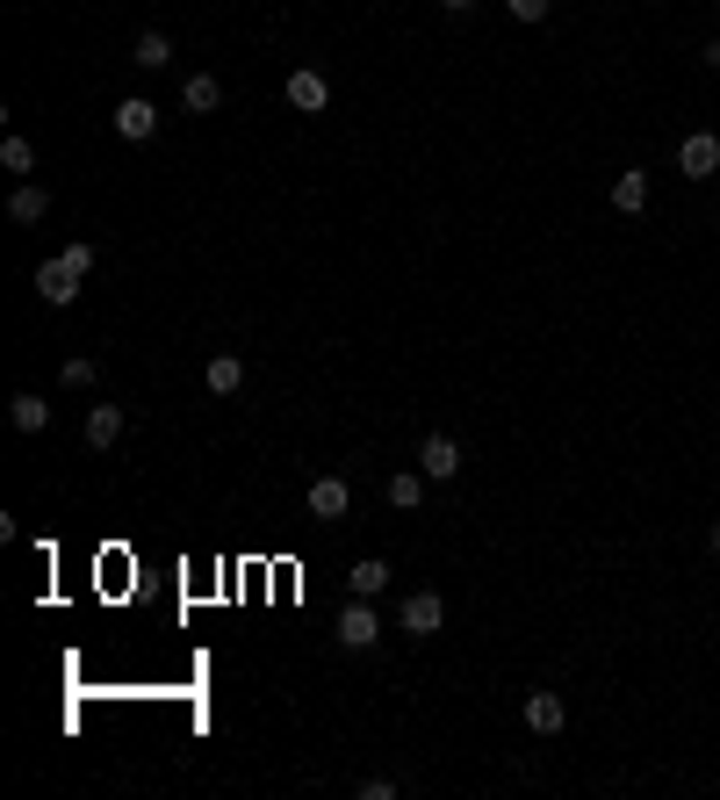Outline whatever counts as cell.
I'll use <instances>...</instances> for the list:
<instances>
[{
    "instance_id": "1",
    "label": "cell",
    "mask_w": 720,
    "mask_h": 800,
    "mask_svg": "<svg viewBox=\"0 0 720 800\" xmlns=\"http://www.w3.org/2000/svg\"><path fill=\"white\" fill-rule=\"evenodd\" d=\"M80 267H72L66 260V253H51V260H44V267H36V297H44V303H51V311H66V303L72 297H80Z\"/></svg>"
},
{
    "instance_id": "2",
    "label": "cell",
    "mask_w": 720,
    "mask_h": 800,
    "mask_svg": "<svg viewBox=\"0 0 720 800\" xmlns=\"http://www.w3.org/2000/svg\"><path fill=\"white\" fill-rule=\"evenodd\" d=\"M382 642V613L375 599H353V606L339 613V649H375Z\"/></svg>"
},
{
    "instance_id": "3",
    "label": "cell",
    "mask_w": 720,
    "mask_h": 800,
    "mask_svg": "<svg viewBox=\"0 0 720 800\" xmlns=\"http://www.w3.org/2000/svg\"><path fill=\"white\" fill-rule=\"evenodd\" d=\"M677 174L685 181H713L720 174V138L713 130H692V138L677 144Z\"/></svg>"
},
{
    "instance_id": "4",
    "label": "cell",
    "mask_w": 720,
    "mask_h": 800,
    "mask_svg": "<svg viewBox=\"0 0 720 800\" xmlns=\"http://www.w3.org/2000/svg\"><path fill=\"white\" fill-rule=\"evenodd\" d=\"M396 627H404V635H440L446 627V599L440 592H411L404 606H396Z\"/></svg>"
},
{
    "instance_id": "5",
    "label": "cell",
    "mask_w": 720,
    "mask_h": 800,
    "mask_svg": "<svg viewBox=\"0 0 720 800\" xmlns=\"http://www.w3.org/2000/svg\"><path fill=\"white\" fill-rule=\"evenodd\" d=\"M418 469H426L432 484H454V476H462V448H454V433H426V448H418Z\"/></svg>"
},
{
    "instance_id": "6",
    "label": "cell",
    "mask_w": 720,
    "mask_h": 800,
    "mask_svg": "<svg viewBox=\"0 0 720 800\" xmlns=\"http://www.w3.org/2000/svg\"><path fill=\"white\" fill-rule=\"evenodd\" d=\"M353 512V484L346 476H317L310 484V520H346Z\"/></svg>"
},
{
    "instance_id": "7",
    "label": "cell",
    "mask_w": 720,
    "mask_h": 800,
    "mask_svg": "<svg viewBox=\"0 0 720 800\" xmlns=\"http://www.w3.org/2000/svg\"><path fill=\"white\" fill-rule=\"evenodd\" d=\"M116 130H123L130 144H144V138L159 130V102H144V94H123V102H116Z\"/></svg>"
},
{
    "instance_id": "8",
    "label": "cell",
    "mask_w": 720,
    "mask_h": 800,
    "mask_svg": "<svg viewBox=\"0 0 720 800\" xmlns=\"http://www.w3.org/2000/svg\"><path fill=\"white\" fill-rule=\"evenodd\" d=\"M332 102V88H325V72H310V66H295L289 72V108H303V116H317V108Z\"/></svg>"
},
{
    "instance_id": "9",
    "label": "cell",
    "mask_w": 720,
    "mask_h": 800,
    "mask_svg": "<svg viewBox=\"0 0 720 800\" xmlns=\"http://www.w3.org/2000/svg\"><path fill=\"white\" fill-rule=\"evenodd\" d=\"M562 721H569L562 693H526V729L533 735H562Z\"/></svg>"
},
{
    "instance_id": "10",
    "label": "cell",
    "mask_w": 720,
    "mask_h": 800,
    "mask_svg": "<svg viewBox=\"0 0 720 800\" xmlns=\"http://www.w3.org/2000/svg\"><path fill=\"white\" fill-rule=\"evenodd\" d=\"M239 383H245V361H239V353H209V368H202V390H209V397H239Z\"/></svg>"
},
{
    "instance_id": "11",
    "label": "cell",
    "mask_w": 720,
    "mask_h": 800,
    "mask_svg": "<svg viewBox=\"0 0 720 800\" xmlns=\"http://www.w3.org/2000/svg\"><path fill=\"white\" fill-rule=\"evenodd\" d=\"M123 440V404H86V448H116Z\"/></svg>"
},
{
    "instance_id": "12",
    "label": "cell",
    "mask_w": 720,
    "mask_h": 800,
    "mask_svg": "<svg viewBox=\"0 0 720 800\" xmlns=\"http://www.w3.org/2000/svg\"><path fill=\"white\" fill-rule=\"evenodd\" d=\"M346 584H353V599H382V592H390V563H382V556H360L353 570H346Z\"/></svg>"
},
{
    "instance_id": "13",
    "label": "cell",
    "mask_w": 720,
    "mask_h": 800,
    "mask_svg": "<svg viewBox=\"0 0 720 800\" xmlns=\"http://www.w3.org/2000/svg\"><path fill=\"white\" fill-rule=\"evenodd\" d=\"M613 209L619 217H641V209H649V174H641V166H627V174L613 181Z\"/></svg>"
},
{
    "instance_id": "14",
    "label": "cell",
    "mask_w": 720,
    "mask_h": 800,
    "mask_svg": "<svg viewBox=\"0 0 720 800\" xmlns=\"http://www.w3.org/2000/svg\"><path fill=\"white\" fill-rule=\"evenodd\" d=\"M44 209H51V188H36V181H22V188L8 195V217H15V224H44Z\"/></svg>"
},
{
    "instance_id": "15",
    "label": "cell",
    "mask_w": 720,
    "mask_h": 800,
    "mask_svg": "<svg viewBox=\"0 0 720 800\" xmlns=\"http://www.w3.org/2000/svg\"><path fill=\"white\" fill-rule=\"evenodd\" d=\"M8 418H15V433H44L51 426V404L36 397V390H22V397H8Z\"/></svg>"
},
{
    "instance_id": "16",
    "label": "cell",
    "mask_w": 720,
    "mask_h": 800,
    "mask_svg": "<svg viewBox=\"0 0 720 800\" xmlns=\"http://www.w3.org/2000/svg\"><path fill=\"white\" fill-rule=\"evenodd\" d=\"M418 498H426V469H396L390 476V505L396 512H418Z\"/></svg>"
},
{
    "instance_id": "17",
    "label": "cell",
    "mask_w": 720,
    "mask_h": 800,
    "mask_svg": "<svg viewBox=\"0 0 720 800\" xmlns=\"http://www.w3.org/2000/svg\"><path fill=\"white\" fill-rule=\"evenodd\" d=\"M181 102H188V108H195V116H209V108H217V102H223V88H217V72H195L188 88H181Z\"/></svg>"
},
{
    "instance_id": "18",
    "label": "cell",
    "mask_w": 720,
    "mask_h": 800,
    "mask_svg": "<svg viewBox=\"0 0 720 800\" xmlns=\"http://www.w3.org/2000/svg\"><path fill=\"white\" fill-rule=\"evenodd\" d=\"M138 66H144V72L173 66V44H166V30H144V36H138Z\"/></svg>"
},
{
    "instance_id": "19",
    "label": "cell",
    "mask_w": 720,
    "mask_h": 800,
    "mask_svg": "<svg viewBox=\"0 0 720 800\" xmlns=\"http://www.w3.org/2000/svg\"><path fill=\"white\" fill-rule=\"evenodd\" d=\"M0 166H8V174H36V152H30V138H0Z\"/></svg>"
},
{
    "instance_id": "20",
    "label": "cell",
    "mask_w": 720,
    "mask_h": 800,
    "mask_svg": "<svg viewBox=\"0 0 720 800\" xmlns=\"http://www.w3.org/2000/svg\"><path fill=\"white\" fill-rule=\"evenodd\" d=\"M66 390H94V361H66Z\"/></svg>"
},
{
    "instance_id": "21",
    "label": "cell",
    "mask_w": 720,
    "mask_h": 800,
    "mask_svg": "<svg viewBox=\"0 0 720 800\" xmlns=\"http://www.w3.org/2000/svg\"><path fill=\"white\" fill-rule=\"evenodd\" d=\"M504 8H512L519 22H541V15H548V0H504Z\"/></svg>"
},
{
    "instance_id": "22",
    "label": "cell",
    "mask_w": 720,
    "mask_h": 800,
    "mask_svg": "<svg viewBox=\"0 0 720 800\" xmlns=\"http://www.w3.org/2000/svg\"><path fill=\"white\" fill-rule=\"evenodd\" d=\"M706 66H720V36H713V44H706Z\"/></svg>"
},
{
    "instance_id": "23",
    "label": "cell",
    "mask_w": 720,
    "mask_h": 800,
    "mask_svg": "<svg viewBox=\"0 0 720 800\" xmlns=\"http://www.w3.org/2000/svg\"><path fill=\"white\" fill-rule=\"evenodd\" d=\"M440 8H454V15H462V8H476V0H440Z\"/></svg>"
},
{
    "instance_id": "24",
    "label": "cell",
    "mask_w": 720,
    "mask_h": 800,
    "mask_svg": "<svg viewBox=\"0 0 720 800\" xmlns=\"http://www.w3.org/2000/svg\"><path fill=\"white\" fill-rule=\"evenodd\" d=\"M713 556H720V520H713Z\"/></svg>"
},
{
    "instance_id": "25",
    "label": "cell",
    "mask_w": 720,
    "mask_h": 800,
    "mask_svg": "<svg viewBox=\"0 0 720 800\" xmlns=\"http://www.w3.org/2000/svg\"><path fill=\"white\" fill-rule=\"evenodd\" d=\"M713 8H720V0H713Z\"/></svg>"
}]
</instances>
